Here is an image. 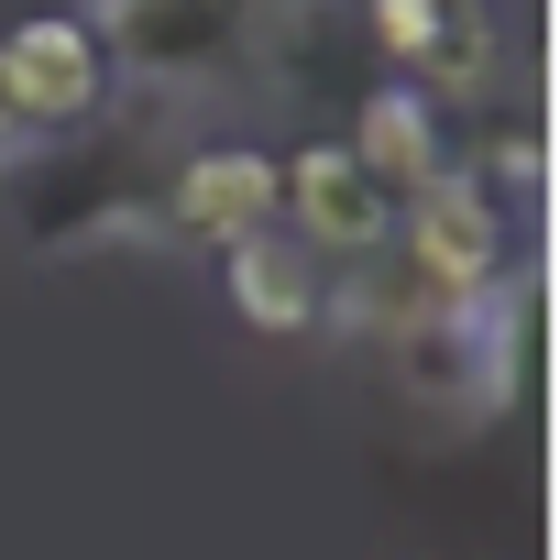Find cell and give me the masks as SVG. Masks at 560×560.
<instances>
[{"instance_id":"1","label":"cell","mask_w":560,"mask_h":560,"mask_svg":"<svg viewBox=\"0 0 560 560\" xmlns=\"http://www.w3.org/2000/svg\"><path fill=\"white\" fill-rule=\"evenodd\" d=\"M154 187L165 165H143V143L100 110L78 132H45L23 165H0V198H12L34 253H110V242H154Z\"/></svg>"},{"instance_id":"2","label":"cell","mask_w":560,"mask_h":560,"mask_svg":"<svg viewBox=\"0 0 560 560\" xmlns=\"http://www.w3.org/2000/svg\"><path fill=\"white\" fill-rule=\"evenodd\" d=\"M253 12L264 0H100L89 34H100L121 89L198 100V89H242L253 78Z\"/></svg>"},{"instance_id":"3","label":"cell","mask_w":560,"mask_h":560,"mask_svg":"<svg viewBox=\"0 0 560 560\" xmlns=\"http://www.w3.org/2000/svg\"><path fill=\"white\" fill-rule=\"evenodd\" d=\"M385 242H396V264L418 275V298H440V308H472L483 287H505V275H516V231H505L494 187L462 176V165H440L429 187H407Z\"/></svg>"},{"instance_id":"4","label":"cell","mask_w":560,"mask_h":560,"mask_svg":"<svg viewBox=\"0 0 560 560\" xmlns=\"http://www.w3.org/2000/svg\"><path fill=\"white\" fill-rule=\"evenodd\" d=\"M242 231H275V154L253 143H176L154 187V242L231 253Z\"/></svg>"},{"instance_id":"5","label":"cell","mask_w":560,"mask_h":560,"mask_svg":"<svg viewBox=\"0 0 560 560\" xmlns=\"http://www.w3.org/2000/svg\"><path fill=\"white\" fill-rule=\"evenodd\" d=\"M275 220H298L319 264H352V253H385L396 198L374 187V165H352V143H298L275 165Z\"/></svg>"},{"instance_id":"6","label":"cell","mask_w":560,"mask_h":560,"mask_svg":"<svg viewBox=\"0 0 560 560\" xmlns=\"http://www.w3.org/2000/svg\"><path fill=\"white\" fill-rule=\"evenodd\" d=\"M0 67H12V89H23V121H34V143L45 132H78V121H100L110 110V56H100V34H89V12H34V23H12L0 34Z\"/></svg>"},{"instance_id":"7","label":"cell","mask_w":560,"mask_h":560,"mask_svg":"<svg viewBox=\"0 0 560 560\" xmlns=\"http://www.w3.org/2000/svg\"><path fill=\"white\" fill-rule=\"evenodd\" d=\"M352 165H374V187L385 198H407V187H429L440 165H451V110L429 100V89H407V78H385V89H363L352 100Z\"/></svg>"},{"instance_id":"8","label":"cell","mask_w":560,"mask_h":560,"mask_svg":"<svg viewBox=\"0 0 560 560\" xmlns=\"http://www.w3.org/2000/svg\"><path fill=\"white\" fill-rule=\"evenodd\" d=\"M231 308L253 319V330H319L330 319V275H319V253L298 242V231H242L231 242Z\"/></svg>"},{"instance_id":"9","label":"cell","mask_w":560,"mask_h":560,"mask_svg":"<svg viewBox=\"0 0 560 560\" xmlns=\"http://www.w3.org/2000/svg\"><path fill=\"white\" fill-rule=\"evenodd\" d=\"M34 154V121H23V89H12V67H0V165H23Z\"/></svg>"}]
</instances>
